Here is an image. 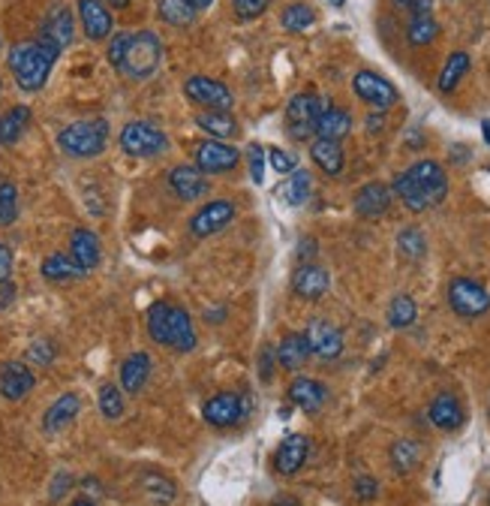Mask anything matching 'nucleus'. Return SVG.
I'll use <instances>...</instances> for the list:
<instances>
[{"label": "nucleus", "mask_w": 490, "mask_h": 506, "mask_svg": "<svg viewBox=\"0 0 490 506\" xmlns=\"http://www.w3.org/2000/svg\"><path fill=\"white\" fill-rule=\"evenodd\" d=\"M124 410H127L124 392H120L115 383H102L100 386V413L115 422V419L124 416Z\"/></svg>", "instance_id": "41"}, {"label": "nucleus", "mask_w": 490, "mask_h": 506, "mask_svg": "<svg viewBox=\"0 0 490 506\" xmlns=\"http://www.w3.org/2000/svg\"><path fill=\"white\" fill-rule=\"evenodd\" d=\"M19 217V191L6 175H0V226H10Z\"/></svg>", "instance_id": "42"}, {"label": "nucleus", "mask_w": 490, "mask_h": 506, "mask_svg": "<svg viewBox=\"0 0 490 506\" xmlns=\"http://www.w3.org/2000/svg\"><path fill=\"white\" fill-rule=\"evenodd\" d=\"M169 347H175L178 353H190L196 347L193 320H190V314L178 305H169Z\"/></svg>", "instance_id": "22"}, {"label": "nucleus", "mask_w": 490, "mask_h": 506, "mask_svg": "<svg viewBox=\"0 0 490 506\" xmlns=\"http://www.w3.org/2000/svg\"><path fill=\"white\" fill-rule=\"evenodd\" d=\"M380 494V483L371 476H358L355 479V497L358 501H373V497Z\"/></svg>", "instance_id": "49"}, {"label": "nucleus", "mask_w": 490, "mask_h": 506, "mask_svg": "<svg viewBox=\"0 0 490 506\" xmlns=\"http://www.w3.org/2000/svg\"><path fill=\"white\" fill-rule=\"evenodd\" d=\"M70 256L75 262L82 265L84 271L97 269L102 262V247H100V238L91 233V229H75L70 235Z\"/></svg>", "instance_id": "24"}, {"label": "nucleus", "mask_w": 490, "mask_h": 506, "mask_svg": "<svg viewBox=\"0 0 490 506\" xmlns=\"http://www.w3.org/2000/svg\"><path fill=\"white\" fill-rule=\"evenodd\" d=\"M319 139H328V142H340L346 139V136L352 133V118L346 109H322L319 118H316V130H313Z\"/></svg>", "instance_id": "25"}, {"label": "nucleus", "mask_w": 490, "mask_h": 506, "mask_svg": "<svg viewBox=\"0 0 490 506\" xmlns=\"http://www.w3.org/2000/svg\"><path fill=\"white\" fill-rule=\"evenodd\" d=\"M10 278H13V251L0 242V287L10 284Z\"/></svg>", "instance_id": "51"}, {"label": "nucleus", "mask_w": 490, "mask_h": 506, "mask_svg": "<svg viewBox=\"0 0 490 506\" xmlns=\"http://www.w3.org/2000/svg\"><path fill=\"white\" fill-rule=\"evenodd\" d=\"M352 91H355L358 97L367 102V106H373V109H380V111L391 109L394 102L400 100L398 88H394L389 79H382L380 73H371V70L355 73V79H352Z\"/></svg>", "instance_id": "8"}, {"label": "nucleus", "mask_w": 490, "mask_h": 506, "mask_svg": "<svg viewBox=\"0 0 490 506\" xmlns=\"http://www.w3.org/2000/svg\"><path fill=\"white\" fill-rule=\"evenodd\" d=\"M409 13L412 15H433V0H412Z\"/></svg>", "instance_id": "54"}, {"label": "nucleus", "mask_w": 490, "mask_h": 506, "mask_svg": "<svg viewBox=\"0 0 490 506\" xmlns=\"http://www.w3.org/2000/svg\"><path fill=\"white\" fill-rule=\"evenodd\" d=\"M481 130H485V139L490 145V121H481Z\"/></svg>", "instance_id": "58"}, {"label": "nucleus", "mask_w": 490, "mask_h": 506, "mask_svg": "<svg viewBox=\"0 0 490 506\" xmlns=\"http://www.w3.org/2000/svg\"><path fill=\"white\" fill-rule=\"evenodd\" d=\"M436 37H440V24L433 15H412L407 28V40L412 46H431Z\"/></svg>", "instance_id": "37"}, {"label": "nucleus", "mask_w": 490, "mask_h": 506, "mask_svg": "<svg viewBox=\"0 0 490 506\" xmlns=\"http://www.w3.org/2000/svg\"><path fill=\"white\" fill-rule=\"evenodd\" d=\"M398 251L407 256V260H424V253H427V238H424V233H421L418 226L400 229V235H398Z\"/></svg>", "instance_id": "40"}, {"label": "nucleus", "mask_w": 490, "mask_h": 506, "mask_svg": "<svg viewBox=\"0 0 490 506\" xmlns=\"http://www.w3.org/2000/svg\"><path fill=\"white\" fill-rule=\"evenodd\" d=\"M449 305L458 316H481L490 311V296L487 289L472 278H454L449 284Z\"/></svg>", "instance_id": "6"}, {"label": "nucleus", "mask_w": 490, "mask_h": 506, "mask_svg": "<svg viewBox=\"0 0 490 506\" xmlns=\"http://www.w3.org/2000/svg\"><path fill=\"white\" fill-rule=\"evenodd\" d=\"M60 55V46L57 42H51L48 37H39L31 40V42H19V46H13L10 51V70L15 75V82H19L22 91H39L42 84L48 82V73L51 67H55Z\"/></svg>", "instance_id": "3"}, {"label": "nucleus", "mask_w": 490, "mask_h": 506, "mask_svg": "<svg viewBox=\"0 0 490 506\" xmlns=\"http://www.w3.org/2000/svg\"><path fill=\"white\" fill-rule=\"evenodd\" d=\"M394 4H400V6H407V10H409V4H412V0H394Z\"/></svg>", "instance_id": "60"}, {"label": "nucleus", "mask_w": 490, "mask_h": 506, "mask_svg": "<svg viewBox=\"0 0 490 506\" xmlns=\"http://www.w3.org/2000/svg\"><path fill=\"white\" fill-rule=\"evenodd\" d=\"M389 209H391V187L389 184L371 182L355 193V211L361 214V217L376 220V217H382Z\"/></svg>", "instance_id": "19"}, {"label": "nucleus", "mask_w": 490, "mask_h": 506, "mask_svg": "<svg viewBox=\"0 0 490 506\" xmlns=\"http://www.w3.org/2000/svg\"><path fill=\"white\" fill-rule=\"evenodd\" d=\"M311 157L316 166L322 169L325 175H340L343 173V148H340V142H328V139H316L311 145Z\"/></svg>", "instance_id": "30"}, {"label": "nucleus", "mask_w": 490, "mask_h": 506, "mask_svg": "<svg viewBox=\"0 0 490 506\" xmlns=\"http://www.w3.org/2000/svg\"><path fill=\"white\" fill-rule=\"evenodd\" d=\"M160 19L171 24V28H187V24L196 22V10L190 0H160L157 4Z\"/></svg>", "instance_id": "34"}, {"label": "nucleus", "mask_w": 490, "mask_h": 506, "mask_svg": "<svg viewBox=\"0 0 490 506\" xmlns=\"http://www.w3.org/2000/svg\"><path fill=\"white\" fill-rule=\"evenodd\" d=\"M316 256V242L313 238H304V242L298 244V260H301V265H304L307 260H313Z\"/></svg>", "instance_id": "53"}, {"label": "nucleus", "mask_w": 490, "mask_h": 506, "mask_svg": "<svg viewBox=\"0 0 490 506\" xmlns=\"http://www.w3.org/2000/svg\"><path fill=\"white\" fill-rule=\"evenodd\" d=\"M280 22H283V28H286V31L301 33V31L313 28L316 13H313V6H307V4H289L286 10H283Z\"/></svg>", "instance_id": "39"}, {"label": "nucleus", "mask_w": 490, "mask_h": 506, "mask_svg": "<svg viewBox=\"0 0 490 506\" xmlns=\"http://www.w3.org/2000/svg\"><path fill=\"white\" fill-rule=\"evenodd\" d=\"M274 353H277V362L286 368V371H298V368H304V362L311 359V347H307L304 334L292 332L280 341V347L274 350Z\"/></svg>", "instance_id": "29"}, {"label": "nucleus", "mask_w": 490, "mask_h": 506, "mask_svg": "<svg viewBox=\"0 0 490 506\" xmlns=\"http://www.w3.org/2000/svg\"><path fill=\"white\" fill-rule=\"evenodd\" d=\"M241 154L226 142L208 139L202 145H196V166L202 169L205 175H220V173H232L238 166Z\"/></svg>", "instance_id": "12"}, {"label": "nucleus", "mask_w": 490, "mask_h": 506, "mask_svg": "<svg viewBox=\"0 0 490 506\" xmlns=\"http://www.w3.org/2000/svg\"><path fill=\"white\" fill-rule=\"evenodd\" d=\"M37 386V377L24 362H4L0 365V395L6 401H22Z\"/></svg>", "instance_id": "16"}, {"label": "nucleus", "mask_w": 490, "mask_h": 506, "mask_svg": "<svg viewBox=\"0 0 490 506\" xmlns=\"http://www.w3.org/2000/svg\"><path fill=\"white\" fill-rule=\"evenodd\" d=\"M304 341L311 347V356L322 359V362H334L343 353V334L328 320H311L304 329Z\"/></svg>", "instance_id": "9"}, {"label": "nucleus", "mask_w": 490, "mask_h": 506, "mask_svg": "<svg viewBox=\"0 0 490 506\" xmlns=\"http://www.w3.org/2000/svg\"><path fill=\"white\" fill-rule=\"evenodd\" d=\"M247 157H250V175H253V182L262 184L265 182V148L253 142L250 148H247Z\"/></svg>", "instance_id": "48"}, {"label": "nucleus", "mask_w": 490, "mask_h": 506, "mask_svg": "<svg viewBox=\"0 0 490 506\" xmlns=\"http://www.w3.org/2000/svg\"><path fill=\"white\" fill-rule=\"evenodd\" d=\"M190 4H193V10L199 13V10H208V6L214 4V0H190Z\"/></svg>", "instance_id": "56"}, {"label": "nucleus", "mask_w": 490, "mask_h": 506, "mask_svg": "<svg viewBox=\"0 0 490 506\" xmlns=\"http://www.w3.org/2000/svg\"><path fill=\"white\" fill-rule=\"evenodd\" d=\"M319 111H322V100L316 93H295L286 106V130L292 139H311Z\"/></svg>", "instance_id": "7"}, {"label": "nucleus", "mask_w": 490, "mask_h": 506, "mask_svg": "<svg viewBox=\"0 0 490 506\" xmlns=\"http://www.w3.org/2000/svg\"><path fill=\"white\" fill-rule=\"evenodd\" d=\"M268 160H271L274 173H280V175H292L298 169V157H295V154H289V151H283V148H271Z\"/></svg>", "instance_id": "47"}, {"label": "nucleus", "mask_w": 490, "mask_h": 506, "mask_svg": "<svg viewBox=\"0 0 490 506\" xmlns=\"http://www.w3.org/2000/svg\"><path fill=\"white\" fill-rule=\"evenodd\" d=\"M427 416H431V422L440 428V431H458L463 425V407L460 401L449 395V392H442V395H436L431 401V410H427Z\"/></svg>", "instance_id": "23"}, {"label": "nucleus", "mask_w": 490, "mask_h": 506, "mask_svg": "<svg viewBox=\"0 0 490 506\" xmlns=\"http://www.w3.org/2000/svg\"><path fill=\"white\" fill-rule=\"evenodd\" d=\"M109 142V124L102 118H84L70 127H64L57 136V145L64 148V154H70L75 160H88L106 151Z\"/></svg>", "instance_id": "4"}, {"label": "nucleus", "mask_w": 490, "mask_h": 506, "mask_svg": "<svg viewBox=\"0 0 490 506\" xmlns=\"http://www.w3.org/2000/svg\"><path fill=\"white\" fill-rule=\"evenodd\" d=\"M151 377V359L148 353H133L124 359L120 365V386H124L127 395H139Z\"/></svg>", "instance_id": "26"}, {"label": "nucleus", "mask_w": 490, "mask_h": 506, "mask_svg": "<svg viewBox=\"0 0 490 506\" xmlns=\"http://www.w3.org/2000/svg\"><path fill=\"white\" fill-rule=\"evenodd\" d=\"M232 220H235V202H229V200H214V202H208V205H202V209L190 217V233H193L196 238L217 235L220 229L229 226Z\"/></svg>", "instance_id": "10"}, {"label": "nucleus", "mask_w": 490, "mask_h": 506, "mask_svg": "<svg viewBox=\"0 0 490 506\" xmlns=\"http://www.w3.org/2000/svg\"><path fill=\"white\" fill-rule=\"evenodd\" d=\"M42 37H48L51 42H57L60 49H66L73 42V33H75V22H73V13L66 10V6H55L46 22H42Z\"/></svg>", "instance_id": "28"}, {"label": "nucleus", "mask_w": 490, "mask_h": 506, "mask_svg": "<svg viewBox=\"0 0 490 506\" xmlns=\"http://www.w3.org/2000/svg\"><path fill=\"white\" fill-rule=\"evenodd\" d=\"M328 4H331V6H343L346 0H328Z\"/></svg>", "instance_id": "61"}, {"label": "nucleus", "mask_w": 490, "mask_h": 506, "mask_svg": "<svg viewBox=\"0 0 490 506\" xmlns=\"http://www.w3.org/2000/svg\"><path fill=\"white\" fill-rule=\"evenodd\" d=\"M142 492L151 497V501L157 503H171L178 497V488L171 483L169 476L157 474V470H148V474H142Z\"/></svg>", "instance_id": "35"}, {"label": "nucleus", "mask_w": 490, "mask_h": 506, "mask_svg": "<svg viewBox=\"0 0 490 506\" xmlns=\"http://www.w3.org/2000/svg\"><path fill=\"white\" fill-rule=\"evenodd\" d=\"M202 416L214 428H229L241 422V416H244V401H241L238 392H217L214 398L205 401Z\"/></svg>", "instance_id": "13"}, {"label": "nucleus", "mask_w": 490, "mask_h": 506, "mask_svg": "<svg viewBox=\"0 0 490 506\" xmlns=\"http://www.w3.org/2000/svg\"><path fill=\"white\" fill-rule=\"evenodd\" d=\"M232 6H235V15L241 22H250V19H259V15L268 10L271 0H232Z\"/></svg>", "instance_id": "45"}, {"label": "nucleus", "mask_w": 490, "mask_h": 506, "mask_svg": "<svg viewBox=\"0 0 490 506\" xmlns=\"http://www.w3.org/2000/svg\"><path fill=\"white\" fill-rule=\"evenodd\" d=\"M109 61L127 79H148V75L157 73L162 61V42L151 31L118 33V37H111Z\"/></svg>", "instance_id": "1"}, {"label": "nucleus", "mask_w": 490, "mask_h": 506, "mask_svg": "<svg viewBox=\"0 0 490 506\" xmlns=\"http://www.w3.org/2000/svg\"><path fill=\"white\" fill-rule=\"evenodd\" d=\"M274 359H277V353H274L271 347H262L259 362H262V380H265V383H268L271 377H274Z\"/></svg>", "instance_id": "52"}, {"label": "nucleus", "mask_w": 490, "mask_h": 506, "mask_svg": "<svg viewBox=\"0 0 490 506\" xmlns=\"http://www.w3.org/2000/svg\"><path fill=\"white\" fill-rule=\"evenodd\" d=\"M79 19L91 40H106L111 33V13L102 0H79Z\"/></svg>", "instance_id": "21"}, {"label": "nucleus", "mask_w": 490, "mask_h": 506, "mask_svg": "<svg viewBox=\"0 0 490 506\" xmlns=\"http://www.w3.org/2000/svg\"><path fill=\"white\" fill-rule=\"evenodd\" d=\"M70 485H73V476L66 474V470H60V474L55 476V483H51V492H48V501L51 503H57L60 497H64L66 492H70Z\"/></svg>", "instance_id": "50"}, {"label": "nucleus", "mask_w": 490, "mask_h": 506, "mask_svg": "<svg viewBox=\"0 0 490 506\" xmlns=\"http://www.w3.org/2000/svg\"><path fill=\"white\" fill-rule=\"evenodd\" d=\"M467 73H469V55H467V51H454L449 61H445L442 73H440V82H436V84H440L442 93H449V91L458 88L460 79Z\"/></svg>", "instance_id": "36"}, {"label": "nucleus", "mask_w": 490, "mask_h": 506, "mask_svg": "<svg viewBox=\"0 0 490 506\" xmlns=\"http://www.w3.org/2000/svg\"><path fill=\"white\" fill-rule=\"evenodd\" d=\"M286 398L298 410H304V413H319L325 407V401H328V389H325L319 380H313V377H295V380L289 383Z\"/></svg>", "instance_id": "18"}, {"label": "nucleus", "mask_w": 490, "mask_h": 506, "mask_svg": "<svg viewBox=\"0 0 490 506\" xmlns=\"http://www.w3.org/2000/svg\"><path fill=\"white\" fill-rule=\"evenodd\" d=\"M42 278L51 280V284H70V280L84 278V269L70 253H51L42 260Z\"/></svg>", "instance_id": "27"}, {"label": "nucleus", "mask_w": 490, "mask_h": 506, "mask_svg": "<svg viewBox=\"0 0 490 506\" xmlns=\"http://www.w3.org/2000/svg\"><path fill=\"white\" fill-rule=\"evenodd\" d=\"M73 506H97V503H91V501H75Z\"/></svg>", "instance_id": "59"}, {"label": "nucleus", "mask_w": 490, "mask_h": 506, "mask_svg": "<svg viewBox=\"0 0 490 506\" xmlns=\"http://www.w3.org/2000/svg\"><path fill=\"white\" fill-rule=\"evenodd\" d=\"M79 410H82V398L75 395V392H66V395L55 398V404H51L46 410V416H42V431L46 434L64 431V428L79 416Z\"/></svg>", "instance_id": "20"}, {"label": "nucleus", "mask_w": 490, "mask_h": 506, "mask_svg": "<svg viewBox=\"0 0 490 506\" xmlns=\"http://www.w3.org/2000/svg\"><path fill=\"white\" fill-rule=\"evenodd\" d=\"M102 4H106V6H118V10H120V6H130L133 0H102Z\"/></svg>", "instance_id": "57"}, {"label": "nucleus", "mask_w": 490, "mask_h": 506, "mask_svg": "<svg viewBox=\"0 0 490 506\" xmlns=\"http://www.w3.org/2000/svg\"><path fill=\"white\" fill-rule=\"evenodd\" d=\"M196 124L199 130H205L214 139H235L238 136V121L229 115V111H205V115H196Z\"/></svg>", "instance_id": "31"}, {"label": "nucleus", "mask_w": 490, "mask_h": 506, "mask_svg": "<svg viewBox=\"0 0 490 506\" xmlns=\"http://www.w3.org/2000/svg\"><path fill=\"white\" fill-rule=\"evenodd\" d=\"M394 193L400 196V202L409 211H427L445 200L449 178H445V169L436 160H418L407 173L394 178Z\"/></svg>", "instance_id": "2"}, {"label": "nucleus", "mask_w": 490, "mask_h": 506, "mask_svg": "<svg viewBox=\"0 0 490 506\" xmlns=\"http://www.w3.org/2000/svg\"><path fill=\"white\" fill-rule=\"evenodd\" d=\"M120 148L130 157H160L169 148V136L151 121H130L120 130Z\"/></svg>", "instance_id": "5"}, {"label": "nucleus", "mask_w": 490, "mask_h": 506, "mask_svg": "<svg viewBox=\"0 0 490 506\" xmlns=\"http://www.w3.org/2000/svg\"><path fill=\"white\" fill-rule=\"evenodd\" d=\"M271 506H301V503L295 501V497H286V494H283V497H277V501H274Z\"/></svg>", "instance_id": "55"}, {"label": "nucleus", "mask_w": 490, "mask_h": 506, "mask_svg": "<svg viewBox=\"0 0 490 506\" xmlns=\"http://www.w3.org/2000/svg\"><path fill=\"white\" fill-rule=\"evenodd\" d=\"M148 334L153 344L169 347V302H153L148 307Z\"/></svg>", "instance_id": "38"}, {"label": "nucleus", "mask_w": 490, "mask_h": 506, "mask_svg": "<svg viewBox=\"0 0 490 506\" xmlns=\"http://www.w3.org/2000/svg\"><path fill=\"white\" fill-rule=\"evenodd\" d=\"M328 287H331L328 271L313 262L298 265L295 274H292V293L298 298H304V302H319V298L328 293Z\"/></svg>", "instance_id": "14"}, {"label": "nucleus", "mask_w": 490, "mask_h": 506, "mask_svg": "<svg viewBox=\"0 0 490 506\" xmlns=\"http://www.w3.org/2000/svg\"><path fill=\"white\" fill-rule=\"evenodd\" d=\"M169 187L178 200L193 202V200H202V196L208 193L211 182L199 166H175L169 173Z\"/></svg>", "instance_id": "15"}, {"label": "nucleus", "mask_w": 490, "mask_h": 506, "mask_svg": "<svg viewBox=\"0 0 490 506\" xmlns=\"http://www.w3.org/2000/svg\"><path fill=\"white\" fill-rule=\"evenodd\" d=\"M307 456H311V440L304 434H289L286 440L280 443V449L274 452V470L280 476H295L301 467H304Z\"/></svg>", "instance_id": "17"}, {"label": "nucleus", "mask_w": 490, "mask_h": 506, "mask_svg": "<svg viewBox=\"0 0 490 506\" xmlns=\"http://www.w3.org/2000/svg\"><path fill=\"white\" fill-rule=\"evenodd\" d=\"M311 191H313L311 175H307L304 169H295V173L289 175V182H283L280 200L286 205H292V209H298V205H304L307 200H311Z\"/></svg>", "instance_id": "33"}, {"label": "nucleus", "mask_w": 490, "mask_h": 506, "mask_svg": "<svg viewBox=\"0 0 490 506\" xmlns=\"http://www.w3.org/2000/svg\"><path fill=\"white\" fill-rule=\"evenodd\" d=\"M31 124L28 106H13L6 115H0V145H15Z\"/></svg>", "instance_id": "32"}, {"label": "nucleus", "mask_w": 490, "mask_h": 506, "mask_svg": "<svg viewBox=\"0 0 490 506\" xmlns=\"http://www.w3.org/2000/svg\"><path fill=\"white\" fill-rule=\"evenodd\" d=\"M418 458H421V449L416 440H398L391 446V465L398 474H409V470L418 465Z\"/></svg>", "instance_id": "43"}, {"label": "nucleus", "mask_w": 490, "mask_h": 506, "mask_svg": "<svg viewBox=\"0 0 490 506\" xmlns=\"http://www.w3.org/2000/svg\"><path fill=\"white\" fill-rule=\"evenodd\" d=\"M55 356H57V350L46 338L33 341V344L28 347V359H31L33 365H51V362H55Z\"/></svg>", "instance_id": "46"}, {"label": "nucleus", "mask_w": 490, "mask_h": 506, "mask_svg": "<svg viewBox=\"0 0 490 506\" xmlns=\"http://www.w3.org/2000/svg\"><path fill=\"white\" fill-rule=\"evenodd\" d=\"M418 307L412 302V296H398L389 307V325L391 329H407V325L416 323Z\"/></svg>", "instance_id": "44"}, {"label": "nucleus", "mask_w": 490, "mask_h": 506, "mask_svg": "<svg viewBox=\"0 0 490 506\" xmlns=\"http://www.w3.org/2000/svg\"><path fill=\"white\" fill-rule=\"evenodd\" d=\"M184 93L199 106H208L214 111H226L232 109V91L217 79H208V75H193V79L184 82Z\"/></svg>", "instance_id": "11"}]
</instances>
